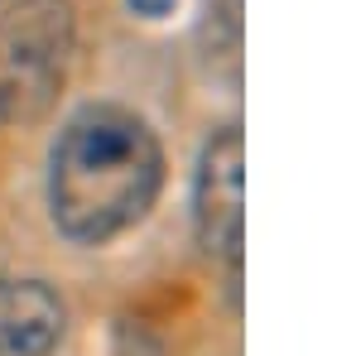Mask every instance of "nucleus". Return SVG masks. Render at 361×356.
Returning <instances> with one entry per match:
<instances>
[{
	"label": "nucleus",
	"mask_w": 361,
	"mask_h": 356,
	"mask_svg": "<svg viewBox=\"0 0 361 356\" xmlns=\"http://www.w3.org/2000/svg\"><path fill=\"white\" fill-rule=\"evenodd\" d=\"M193 202H197L193 217L202 250L236 270L241 246H246V140L236 125H226L207 140L202 164H197Z\"/></svg>",
	"instance_id": "f03ea898"
},
{
	"label": "nucleus",
	"mask_w": 361,
	"mask_h": 356,
	"mask_svg": "<svg viewBox=\"0 0 361 356\" xmlns=\"http://www.w3.org/2000/svg\"><path fill=\"white\" fill-rule=\"evenodd\" d=\"M68 313L44 279H0V356H49Z\"/></svg>",
	"instance_id": "20e7f679"
},
{
	"label": "nucleus",
	"mask_w": 361,
	"mask_h": 356,
	"mask_svg": "<svg viewBox=\"0 0 361 356\" xmlns=\"http://www.w3.org/2000/svg\"><path fill=\"white\" fill-rule=\"evenodd\" d=\"M130 10H135V15H145V20H159V15H169V10H173V0H130Z\"/></svg>",
	"instance_id": "39448f33"
},
{
	"label": "nucleus",
	"mask_w": 361,
	"mask_h": 356,
	"mask_svg": "<svg viewBox=\"0 0 361 356\" xmlns=\"http://www.w3.org/2000/svg\"><path fill=\"white\" fill-rule=\"evenodd\" d=\"M164 149L126 106H82L49 154V212L78 246H102L130 231L159 197Z\"/></svg>",
	"instance_id": "f257e3e1"
},
{
	"label": "nucleus",
	"mask_w": 361,
	"mask_h": 356,
	"mask_svg": "<svg viewBox=\"0 0 361 356\" xmlns=\"http://www.w3.org/2000/svg\"><path fill=\"white\" fill-rule=\"evenodd\" d=\"M73 49V10L68 0H25L0 25V58L20 78H49Z\"/></svg>",
	"instance_id": "7ed1b4c3"
}]
</instances>
